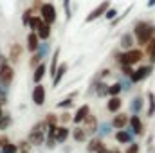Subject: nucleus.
Instances as JSON below:
<instances>
[{"instance_id": "1", "label": "nucleus", "mask_w": 155, "mask_h": 153, "mask_svg": "<svg viewBox=\"0 0 155 153\" xmlns=\"http://www.w3.org/2000/svg\"><path fill=\"white\" fill-rule=\"evenodd\" d=\"M153 25L150 24V22H144V20H139L135 25H134V34H135V38L137 41L141 43V45H146L150 40L153 38Z\"/></svg>"}, {"instance_id": "2", "label": "nucleus", "mask_w": 155, "mask_h": 153, "mask_svg": "<svg viewBox=\"0 0 155 153\" xmlns=\"http://www.w3.org/2000/svg\"><path fill=\"white\" fill-rule=\"evenodd\" d=\"M116 60L121 67H132V65H135V63H139L143 60V50H139V49H128L126 52L117 54Z\"/></svg>"}, {"instance_id": "3", "label": "nucleus", "mask_w": 155, "mask_h": 153, "mask_svg": "<svg viewBox=\"0 0 155 153\" xmlns=\"http://www.w3.org/2000/svg\"><path fill=\"white\" fill-rule=\"evenodd\" d=\"M13 77H15V70L9 67V63H4L0 67V92L2 94H7V86L13 83Z\"/></svg>"}, {"instance_id": "4", "label": "nucleus", "mask_w": 155, "mask_h": 153, "mask_svg": "<svg viewBox=\"0 0 155 153\" xmlns=\"http://www.w3.org/2000/svg\"><path fill=\"white\" fill-rule=\"evenodd\" d=\"M40 16H41V20L45 22V24H54L56 22V18H58V15H56V7L51 4V2H45V4H41V7H40Z\"/></svg>"}, {"instance_id": "5", "label": "nucleus", "mask_w": 155, "mask_h": 153, "mask_svg": "<svg viewBox=\"0 0 155 153\" xmlns=\"http://www.w3.org/2000/svg\"><path fill=\"white\" fill-rule=\"evenodd\" d=\"M110 7V0H103L101 4H97L87 16H85V24H90V22H94V20H97V18H101L103 16V13L107 11Z\"/></svg>"}, {"instance_id": "6", "label": "nucleus", "mask_w": 155, "mask_h": 153, "mask_svg": "<svg viewBox=\"0 0 155 153\" xmlns=\"http://www.w3.org/2000/svg\"><path fill=\"white\" fill-rule=\"evenodd\" d=\"M43 133H45V122H40V124H36V126L33 128V132H31V135H29V142L35 144V146L41 144V142H43Z\"/></svg>"}, {"instance_id": "7", "label": "nucleus", "mask_w": 155, "mask_h": 153, "mask_svg": "<svg viewBox=\"0 0 155 153\" xmlns=\"http://www.w3.org/2000/svg\"><path fill=\"white\" fill-rule=\"evenodd\" d=\"M152 70H153V69H152V65H144V67L137 69L135 72L132 70V74H130L128 77H130V81H132V83H139V81H143V79H146V77L150 76V74H152Z\"/></svg>"}, {"instance_id": "8", "label": "nucleus", "mask_w": 155, "mask_h": 153, "mask_svg": "<svg viewBox=\"0 0 155 153\" xmlns=\"http://www.w3.org/2000/svg\"><path fill=\"white\" fill-rule=\"evenodd\" d=\"M33 103L36 106H41L45 103V86L41 83H36V86L33 88Z\"/></svg>"}, {"instance_id": "9", "label": "nucleus", "mask_w": 155, "mask_h": 153, "mask_svg": "<svg viewBox=\"0 0 155 153\" xmlns=\"http://www.w3.org/2000/svg\"><path fill=\"white\" fill-rule=\"evenodd\" d=\"M67 63H60L58 67H56V70H54V76H52V88H56L58 85H60V81L63 79L65 76V72H67Z\"/></svg>"}, {"instance_id": "10", "label": "nucleus", "mask_w": 155, "mask_h": 153, "mask_svg": "<svg viewBox=\"0 0 155 153\" xmlns=\"http://www.w3.org/2000/svg\"><path fill=\"white\" fill-rule=\"evenodd\" d=\"M128 122H130V126H132V132L135 133V135H143V132H144V128H143V122H141V119H139V115L134 114L130 119H128Z\"/></svg>"}, {"instance_id": "11", "label": "nucleus", "mask_w": 155, "mask_h": 153, "mask_svg": "<svg viewBox=\"0 0 155 153\" xmlns=\"http://www.w3.org/2000/svg\"><path fill=\"white\" fill-rule=\"evenodd\" d=\"M121 105H123L121 97H119V96H112V97L107 101V110L112 112V114H117V112L121 110Z\"/></svg>"}, {"instance_id": "12", "label": "nucleus", "mask_w": 155, "mask_h": 153, "mask_svg": "<svg viewBox=\"0 0 155 153\" xmlns=\"http://www.w3.org/2000/svg\"><path fill=\"white\" fill-rule=\"evenodd\" d=\"M27 49H29V52H36L40 49V38L36 33H29L27 34Z\"/></svg>"}, {"instance_id": "13", "label": "nucleus", "mask_w": 155, "mask_h": 153, "mask_svg": "<svg viewBox=\"0 0 155 153\" xmlns=\"http://www.w3.org/2000/svg\"><path fill=\"white\" fill-rule=\"evenodd\" d=\"M35 33L38 34L40 40L47 41V40L51 38V24H45V22H41V24H40V27L35 31Z\"/></svg>"}, {"instance_id": "14", "label": "nucleus", "mask_w": 155, "mask_h": 153, "mask_svg": "<svg viewBox=\"0 0 155 153\" xmlns=\"http://www.w3.org/2000/svg\"><path fill=\"white\" fill-rule=\"evenodd\" d=\"M134 43H135V40H134V34L132 33H126V34H123L121 38H119V45L123 47V49H132L134 47Z\"/></svg>"}, {"instance_id": "15", "label": "nucleus", "mask_w": 155, "mask_h": 153, "mask_svg": "<svg viewBox=\"0 0 155 153\" xmlns=\"http://www.w3.org/2000/svg\"><path fill=\"white\" fill-rule=\"evenodd\" d=\"M88 114H90V108H88V105H83V106H79V110L74 114L72 121H74L76 124H79V122H83V119H85Z\"/></svg>"}, {"instance_id": "16", "label": "nucleus", "mask_w": 155, "mask_h": 153, "mask_svg": "<svg viewBox=\"0 0 155 153\" xmlns=\"http://www.w3.org/2000/svg\"><path fill=\"white\" fill-rule=\"evenodd\" d=\"M45 72H47V67H45V63L40 61L38 65H36V69H35V72H33V81L35 83H40L43 79V76H45Z\"/></svg>"}, {"instance_id": "17", "label": "nucleus", "mask_w": 155, "mask_h": 153, "mask_svg": "<svg viewBox=\"0 0 155 153\" xmlns=\"http://www.w3.org/2000/svg\"><path fill=\"white\" fill-rule=\"evenodd\" d=\"M67 137H69V130H67L65 126H56V130H54V139H56V142H65Z\"/></svg>"}, {"instance_id": "18", "label": "nucleus", "mask_w": 155, "mask_h": 153, "mask_svg": "<svg viewBox=\"0 0 155 153\" xmlns=\"http://www.w3.org/2000/svg\"><path fill=\"white\" fill-rule=\"evenodd\" d=\"M83 122H87V128H83L85 132H92V133H94V132H97V121H96V117H94V115L88 114L85 119H83Z\"/></svg>"}, {"instance_id": "19", "label": "nucleus", "mask_w": 155, "mask_h": 153, "mask_svg": "<svg viewBox=\"0 0 155 153\" xmlns=\"http://www.w3.org/2000/svg\"><path fill=\"white\" fill-rule=\"evenodd\" d=\"M128 124V117L124 114H119V115H116L114 117V121H112V126L114 128H117V130H121V128H124Z\"/></svg>"}, {"instance_id": "20", "label": "nucleus", "mask_w": 155, "mask_h": 153, "mask_svg": "<svg viewBox=\"0 0 155 153\" xmlns=\"http://www.w3.org/2000/svg\"><path fill=\"white\" fill-rule=\"evenodd\" d=\"M116 139H117V142H121V144H126V142H132V135L128 133V132H124L123 128L119 130L116 133Z\"/></svg>"}, {"instance_id": "21", "label": "nucleus", "mask_w": 155, "mask_h": 153, "mask_svg": "<svg viewBox=\"0 0 155 153\" xmlns=\"http://www.w3.org/2000/svg\"><path fill=\"white\" fill-rule=\"evenodd\" d=\"M58 58H60V49H54L52 58H51V67H49V74H51V76H54V70H56V67H58Z\"/></svg>"}, {"instance_id": "22", "label": "nucleus", "mask_w": 155, "mask_h": 153, "mask_svg": "<svg viewBox=\"0 0 155 153\" xmlns=\"http://www.w3.org/2000/svg\"><path fill=\"white\" fill-rule=\"evenodd\" d=\"M41 22H43V20H41V16H35V15H31V18H29V22H27V25H25V27H29V29L35 33V31L40 27V24H41Z\"/></svg>"}, {"instance_id": "23", "label": "nucleus", "mask_w": 155, "mask_h": 153, "mask_svg": "<svg viewBox=\"0 0 155 153\" xmlns=\"http://www.w3.org/2000/svg\"><path fill=\"white\" fill-rule=\"evenodd\" d=\"M148 117H153L155 115V94L153 92H148Z\"/></svg>"}, {"instance_id": "24", "label": "nucleus", "mask_w": 155, "mask_h": 153, "mask_svg": "<svg viewBox=\"0 0 155 153\" xmlns=\"http://www.w3.org/2000/svg\"><path fill=\"white\" fill-rule=\"evenodd\" d=\"M130 108H132V112H134V114H139V112H141V108H143V97H141V96H137L135 99H132Z\"/></svg>"}, {"instance_id": "25", "label": "nucleus", "mask_w": 155, "mask_h": 153, "mask_svg": "<svg viewBox=\"0 0 155 153\" xmlns=\"http://www.w3.org/2000/svg\"><path fill=\"white\" fill-rule=\"evenodd\" d=\"M63 2V9H65V20L71 22L72 18V0H61Z\"/></svg>"}, {"instance_id": "26", "label": "nucleus", "mask_w": 155, "mask_h": 153, "mask_svg": "<svg viewBox=\"0 0 155 153\" xmlns=\"http://www.w3.org/2000/svg\"><path fill=\"white\" fill-rule=\"evenodd\" d=\"M20 54H22V49H20V45H18V43H13V45H11V52H9V58H11L13 61H16V60L20 58Z\"/></svg>"}, {"instance_id": "27", "label": "nucleus", "mask_w": 155, "mask_h": 153, "mask_svg": "<svg viewBox=\"0 0 155 153\" xmlns=\"http://www.w3.org/2000/svg\"><path fill=\"white\" fill-rule=\"evenodd\" d=\"M121 90H123L121 81H117V83H114V85H110V86H108L107 94H108V96H119V94H121Z\"/></svg>"}, {"instance_id": "28", "label": "nucleus", "mask_w": 155, "mask_h": 153, "mask_svg": "<svg viewBox=\"0 0 155 153\" xmlns=\"http://www.w3.org/2000/svg\"><path fill=\"white\" fill-rule=\"evenodd\" d=\"M130 11H132V5H128V7L124 9V13H123V15H117L114 20H110V22H112V25H117V24H119L121 20H124V18H126V15H128Z\"/></svg>"}, {"instance_id": "29", "label": "nucleus", "mask_w": 155, "mask_h": 153, "mask_svg": "<svg viewBox=\"0 0 155 153\" xmlns=\"http://www.w3.org/2000/svg\"><path fill=\"white\" fill-rule=\"evenodd\" d=\"M146 45H148V56L152 58V61L155 63V38H152Z\"/></svg>"}, {"instance_id": "30", "label": "nucleus", "mask_w": 155, "mask_h": 153, "mask_svg": "<svg viewBox=\"0 0 155 153\" xmlns=\"http://www.w3.org/2000/svg\"><path fill=\"white\" fill-rule=\"evenodd\" d=\"M72 135H74V139H76V141H79V142L87 139V133H85V130H83V128H76Z\"/></svg>"}, {"instance_id": "31", "label": "nucleus", "mask_w": 155, "mask_h": 153, "mask_svg": "<svg viewBox=\"0 0 155 153\" xmlns=\"http://www.w3.org/2000/svg\"><path fill=\"white\" fill-rule=\"evenodd\" d=\"M103 16H105L107 20H114V18L117 16V9L116 7H108V9L103 13Z\"/></svg>"}, {"instance_id": "32", "label": "nucleus", "mask_w": 155, "mask_h": 153, "mask_svg": "<svg viewBox=\"0 0 155 153\" xmlns=\"http://www.w3.org/2000/svg\"><path fill=\"white\" fill-rule=\"evenodd\" d=\"M16 151H18V148H16L15 144H9V142H7V144L2 146V153H16Z\"/></svg>"}, {"instance_id": "33", "label": "nucleus", "mask_w": 155, "mask_h": 153, "mask_svg": "<svg viewBox=\"0 0 155 153\" xmlns=\"http://www.w3.org/2000/svg\"><path fill=\"white\" fill-rule=\"evenodd\" d=\"M107 90H108V85H105V83H97V88H96L97 96H107Z\"/></svg>"}, {"instance_id": "34", "label": "nucleus", "mask_w": 155, "mask_h": 153, "mask_svg": "<svg viewBox=\"0 0 155 153\" xmlns=\"http://www.w3.org/2000/svg\"><path fill=\"white\" fill-rule=\"evenodd\" d=\"M56 106H58V108H69V106H72V97H67V99L60 101Z\"/></svg>"}, {"instance_id": "35", "label": "nucleus", "mask_w": 155, "mask_h": 153, "mask_svg": "<svg viewBox=\"0 0 155 153\" xmlns=\"http://www.w3.org/2000/svg\"><path fill=\"white\" fill-rule=\"evenodd\" d=\"M101 146H103V142H101V141H92V142L88 144V151H97Z\"/></svg>"}, {"instance_id": "36", "label": "nucleus", "mask_w": 155, "mask_h": 153, "mask_svg": "<svg viewBox=\"0 0 155 153\" xmlns=\"http://www.w3.org/2000/svg\"><path fill=\"white\" fill-rule=\"evenodd\" d=\"M31 15H33V9H27V11L24 13V16H22V24H24V25H27V22H29Z\"/></svg>"}, {"instance_id": "37", "label": "nucleus", "mask_w": 155, "mask_h": 153, "mask_svg": "<svg viewBox=\"0 0 155 153\" xmlns=\"http://www.w3.org/2000/svg\"><path fill=\"white\" fill-rule=\"evenodd\" d=\"M40 60H41V56H40L38 52H33V58H31V67H35V65H38Z\"/></svg>"}, {"instance_id": "38", "label": "nucleus", "mask_w": 155, "mask_h": 153, "mask_svg": "<svg viewBox=\"0 0 155 153\" xmlns=\"http://www.w3.org/2000/svg\"><path fill=\"white\" fill-rule=\"evenodd\" d=\"M126 153H139V144H134V142H132V144L128 146Z\"/></svg>"}, {"instance_id": "39", "label": "nucleus", "mask_w": 155, "mask_h": 153, "mask_svg": "<svg viewBox=\"0 0 155 153\" xmlns=\"http://www.w3.org/2000/svg\"><path fill=\"white\" fill-rule=\"evenodd\" d=\"M45 124H56V117H54V114H47Z\"/></svg>"}, {"instance_id": "40", "label": "nucleus", "mask_w": 155, "mask_h": 153, "mask_svg": "<svg viewBox=\"0 0 155 153\" xmlns=\"http://www.w3.org/2000/svg\"><path fill=\"white\" fill-rule=\"evenodd\" d=\"M110 126H112V124H108V122L101 124V128H99V130H101V133H108V132H110Z\"/></svg>"}, {"instance_id": "41", "label": "nucleus", "mask_w": 155, "mask_h": 153, "mask_svg": "<svg viewBox=\"0 0 155 153\" xmlns=\"http://www.w3.org/2000/svg\"><path fill=\"white\" fill-rule=\"evenodd\" d=\"M4 63H7V58H4V54H2V50H0V67H2Z\"/></svg>"}, {"instance_id": "42", "label": "nucleus", "mask_w": 155, "mask_h": 153, "mask_svg": "<svg viewBox=\"0 0 155 153\" xmlns=\"http://www.w3.org/2000/svg\"><path fill=\"white\" fill-rule=\"evenodd\" d=\"M9 141H7V137H0V148L4 146V144H7Z\"/></svg>"}, {"instance_id": "43", "label": "nucleus", "mask_w": 155, "mask_h": 153, "mask_svg": "<svg viewBox=\"0 0 155 153\" xmlns=\"http://www.w3.org/2000/svg\"><path fill=\"white\" fill-rule=\"evenodd\" d=\"M97 153H110V151H108V150H107V148H105V146H101V148H99V150H97Z\"/></svg>"}, {"instance_id": "44", "label": "nucleus", "mask_w": 155, "mask_h": 153, "mask_svg": "<svg viewBox=\"0 0 155 153\" xmlns=\"http://www.w3.org/2000/svg\"><path fill=\"white\" fill-rule=\"evenodd\" d=\"M146 5H148V7H153V5H155V0H148V2H146Z\"/></svg>"}, {"instance_id": "45", "label": "nucleus", "mask_w": 155, "mask_h": 153, "mask_svg": "<svg viewBox=\"0 0 155 153\" xmlns=\"http://www.w3.org/2000/svg\"><path fill=\"white\" fill-rule=\"evenodd\" d=\"M2 115L4 114H2V101H0V117H2Z\"/></svg>"}, {"instance_id": "46", "label": "nucleus", "mask_w": 155, "mask_h": 153, "mask_svg": "<svg viewBox=\"0 0 155 153\" xmlns=\"http://www.w3.org/2000/svg\"><path fill=\"white\" fill-rule=\"evenodd\" d=\"M112 153H119V151H117V150H116V151H112Z\"/></svg>"}, {"instance_id": "47", "label": "nucleus", "mask_w": 155, "mask_h": 153, "mask_svg": "<svg viewBox=\"0 0 155 153\" xmlns=\"http://www.w3.org/2000/svg\"><path fill=\"white\" fill-rule=\"evenodd\" d=\"M20 153H27V151H20Z\"/></svg>"}, {"instance_id": "48", "label": "nucleus", "mask_w": 155, "mask_h": 153, "mask_svg": "<svg viewBox=\"0 0 155 153\" xmlns=\"http://www.w3.org/2000/svg\"><path fill=\"white\" fill-rule=\"evenodd\" d=\"M153 31H155V25H153Z\"/></svg>"}]
</instances>
